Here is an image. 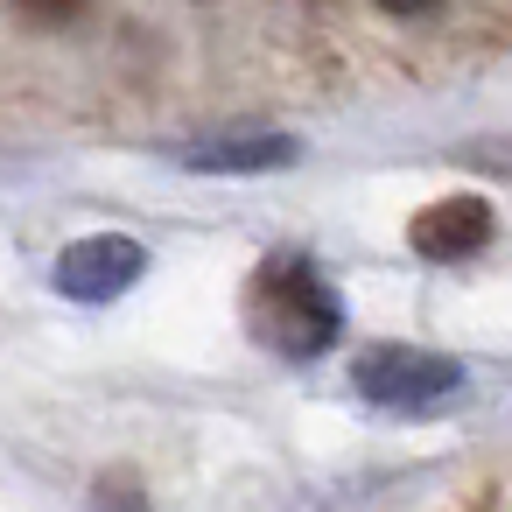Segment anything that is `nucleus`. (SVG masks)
<instances>
[{
    "label": "nucleus",
    "instance_id": "0eeeda50",
    "mask_svg": "<svg viewBox=\"0 0 512 512\" xmlns=\"http://www.w3.org/2000/svg\"><path fill=\"white\" fill-rule=\"evenodd\" d=\"M15 8H22L29 22H43V29H64V22L85 15V0H15Z\"/></svg>",
    "mask_w": 512,
    "mask_h": 512
},
{
    "label": "nucleus",
    "instance_id": "7ed1b4c3",
    "mask_svg": "<svg viewBox=\"0 0 512 512\" xmlns=\"http://www.w3.org/2000/svg\"><path fill=\"white\" fill-rule=\"evenodd\" d=\"M141 274H148V253L127 232H92L57 253V295L71 302H120Z\"/></svg>",
    "mask_w": 512,
    "mask_h": 512
},
{
    "label": "nucleus",
    "instance_id": "f257e3e1",
    "mask_svg": "<svg viewBox=\"0 0 512 512\" xmlns=\"http://www.w3.org/2000/svg\"><path fill=\"white\" fill-rule=\"evenodd\" d=\"M337 295H330V281L309 267V260H274V267H260V281H253V330L274 344V351H288V358H316L330 337H337Z\"/></svg>",
    "mask_w": 512,
    "mask_h": 512
},
{
    "label": "nucleus",
    "instance_id": "f03ea898",
    "mask_svg": "<svg viewBox=\"0 0 512 512\" xmlns=\"http://www.w3.org/2000/svg\"><path fill=\"white\" fill-rule=\"evenodd\" d=\"M351 386H358L372 407L428 414V407H442L449 393H463V365L442 358V351H421V344H372V351H358Z\"/></svg>",
    "mask_w": 512,
    "mask_h": 512
},
{
    "label": "nucleus",
    "instance_id": "6e6552de",
    "mask_svg": "<svg viewBox=\"0 0 512 512\" xmlns=\"http://www.w3.org/2000/svg\"><path fill=\"white\" fill-rule=\"evenodd\" d=\"M379 8H386V15H428L435 0H379Z\"/></svg>",
    "mask_w": 512,
    "mask_h": 512
},
{
    "label": "nucleus",
    "instance_id": "39448f33",
    "mask_svg": "<svg viewBox=\"0 0 512 512\" xmlns=\"http://www.w3.org/2000/svg\"><path fill=\"white\" fill-rule=\"evenodd\" d=\"M183 162H190L197 176H267V169H288V162H295V141H288V134H239V141L190 148Z\"/></svg>",
    "mask_w": 512,
    "mask_h": 512
},
{
    "label": "nucleus",
    "instance_id": "20e7f679",
    "mask_svg": "<svg viewBox=\"0 0 512 512\" xmlns=\"http://www.w3.org/2000/svg\"><path fill=\"white\" fill-rule=\"evenodd\" d=\"M491 239V204L484 197H442V204H428L414 225H407V246L421 253V260H463V253H477Z\"/></svg>",
    "mask_w": 512,
    "mask_h": 512
},
{
    "label": "nucleus",
    "instance_id": "423d86ee",
    "mask_svg": "<svg viewBox=\"0 0 512 512\" xmlns=\"http://www.w3.org/2000/svg\"><path fill=\"white\" fill-rule=\"evenodd\" d=\"M92 498H99V512H148L141 484H134V477H120V470H113V477H99V491H92Z\"/></svg>",
    "mask_w": 512,
    "mask_h": 512
}]
</instances>
